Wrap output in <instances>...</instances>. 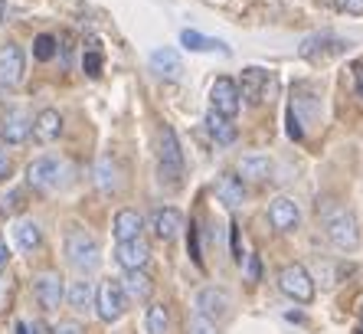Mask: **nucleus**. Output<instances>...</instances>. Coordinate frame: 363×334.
<instances>
[{
    "label": "nucleus",
    "mask_w": 363,
    "mask_h": 334,
    "mask_svg": "<svg viewBox=\"0 0 363 334\" xmlns=\"http://www.w3.org/2000/svg\"><path fill=\"white\" fill-rule=\"evenodd\" d=\"M56 50H60V40H56V36H50V33H40L33 40V56L40 59V63H50V59L56 56Z\"/></svg>",
    "instance_id": "obj_30"
},
{
    "label": "nucleus",
    "mask_w": 363,
    "mask_h": 334,
    "mask_svg": "<svg viewBox=\"0 0 363 334\" xmlns=\"http://www.w3.org/2000/svg\"><path fill=\"white\" fill-rule=\"evenodd\" d=\"M26 210V190L23 187H10L7 193H0V217H17Z\"/></svg>",
    "instance_id": "obj_28"
},
{
    "label": "nucleus",
    "mask_w": 363,
    "mask_h": 334,
    "mask_svg": "<svg viewBox=\"0 0 363 334\" xmlns=\"http://www.w3.org/2000/svg\"><path fill=\"white\" fill-rule=\"evenodd\" d=\"M354 85H357V99L363 102V66H360V63L354 66Z\"/></svg>",
    "instance_id": "obj_36"
},
{
    "label": "nucleus",
    "mask_w": 363,
    "mask_h": 334,
    "mask_svg": "<svg viewBox=\"0 0 363 334\" xmlns=\"http://www.w3.org/2000/svg\"><path fill=\"white\" fill-rule=\"evenodd\" d=\"M82 69H85V75H92V79H95V75H101V53H85V56H82Z\"/></svg>",
    "instance_id": "obj_31"
},
{
    "label": "nucleus",
    "mask_w": 363,
    "mask_h": 334,
    "mask_svg": "<svg viewBox=\"0 0 363 334\" xmlns=\"http://www.w3.org/2000/svg\"><path fill=\"white\" fill-rule=\"evenodd\" d=\"M151 233L157 236L161 242H170V239H177L180 236V230H184V213L180 210H174V207H157L151 213Z\"/></svg>",
    "instance_id": "obj_10"
},
{
    "label": "nucleus",
    "mask_w": 363,
    "mask_h": 334,
    "mask_svg": "<svg viewBox=\"0 0 363 334\" xmlns=\"http://www.w3.org/2000/svg\"><path fill=\"white\" fill-rule=\"evenodd\" d=\"M190 256H194L196 266L203 262V256H200V239H196V226H194V223H190Z\"/></svg>",
    "instance_id": "obj_35"
},
{
    "label": "nucleus",
    "mask_w": 363,
    "mask_h": 334,
    "mask_svg": "<svg viewBox=\"0 0 363 334\" xmlns=\"http://www.w3.org/2000/svg\"><path fill=\"white\" fill-rule=\"evenodd\" d=\"M324 233H328V239L344 252H354L357 246H360V226H357L354 213H347V210L324 213Z\"/></svg>",
    "instance_id": "obj_3"
},
{
    "label": "nucleus",
    "mask_w": 363,
    "mask_h": 334,
    "mask_svg": "<svg viewBox=\"0 0 363 334\" xmlns=\"http://www.w3.org/2000/svg\"><path fill=\"white\" fill-rule=\"evenodd\" d=\"M60 134H62V115L56 109H43L40 115L33 118V138L36 141L50 144V141H56Z\"/></svg>",
    "instance_id": "obj_18"
},
{
    "label": "nucleus",
    "mask_w": 363,
    "mask_h": 334,
    "mask_svg": "<svg viewBox=\"0 0 363 334\" xmlns=\"http://www.w3.org/2000/svg\"><path fill=\"white\" fill-rule=\"evenodd\" d=\"M10 177V158H7V151L0 148V181H7Z\"/></svg>",
    "instance_id": "obj_37"
},
{
    "label": "nucleus",
    "mask_w": 363,
    "mask_h": 334,
    "mask_svg": "<svg viewBox=\"0 0 363 334\" xmlns=\"http://www.w3.org/2000/svg\"><path fill=\"white\" fill-rule=\"evenodd\" d=\"M334 7L350 17H363V0H334Z\"/></svg>",
    "instance_id": "obj_33"
},
{
    "label": "nucleus",
    "mask_w": 363,
    "mask_h": 334,
    "mask_svg": "<svg viewBox=\"0 0 363 334\" xmlns=\"http://www.w3.org/2000/svg\"><path fill=\"white\" fill-rule=\"evenodd\" d=\"M17 334H30V325H17Z\"/></svg>",
    "instance_id": "obj_42"
},
{
    "label": "nucleus",
    "mask_w": 363,
    "mask_h": 334,
    "mask_svg": "<svg viewBox=\"0 0 363 334\" xmlns=\"http://www.w3.org/2000/svg\"><path fill=\"white\" fill-rule=\"evenodd\" d=\"M265 89H269V72H265V69H259V66L242 69V75H239V92H242V99L249 102V105L265 102Z\"/></svg>",
    "instance_id": "obj_14"
},
{
    "label": "nucleus",
    "mask_w": 363,
    "mask_h": 334,
    "mask_svg": "<svg viewBox=\"0 0 363 334\" xmlns=\"http://www.w3.org/2000/svg\"><path fill=\"white\" fill-rule=\"evenodd\" d=\"M272 174V161L262 154H249V158L239 161V177L242 181H252V184H265Z\"/></svg>",
    "instance_id": "obj_22"
},
{
    "label": "nucleus",
    "mask_w": 363,
    "mask_h": 334,
    "mask_svg": "<svg viewBox=\"0 0 363 334\" xmlns=\"http://www.w3.org/2000/svg\"><path fill=\"white\" fill-rule=\"evenodd\" d=\"M157 174H161V184L167 181L170 187H180V177H184V154H180L174 128L167 125L157 131Z\"/></svg>",
    "instance_id": "obj_2"
},
{
    "label": "nucleus",
    "mask_w": 363,
    "mask_h": 334,
    "mask_svg": "<svg viewBox=\"0 0 363 334\" xmlns=\"http://www.w3.org/2000/svg\"><path fill=\"white\" fill-rule=\"evenodd\" d=\"M66 298H69V305H72L76 311L95 308V285L85 282V279H79V282H72L66 289Z\"/></svg>",
    "instance_id": "obj_25"
},
{
    "label": "nucleus",
    "mask_w": 363,
    "mask_h": 334,
    "mask_svg": "<svg viewBox=\"0 0 363 334\" xmlns=\"http://www.w3.org/2000/svg\"><path fill=\"white\" fill-rule=\"evenodd\" d=\"M190 334H216V321H210V318L196 315L194 321H190Z\"/></svg>",
    "instance_id": "obj_32"
},
{
    "label": "nucleus",
    "mask_w": 363,
    "mask_h": 334,
    "mask_svg": "<svg viewBox=\"0 0 363 334\" xmlns=\"http://www.w3.org/2000/svg\"><path fill=\"white\" fill-rule=\"evenodd\" d=\"M347 43L344 40H330V36H311V40L301 43V56L311 59V63H321V59L328 56H337V53H344Z\"/></svg>",
    "instance_id": "obj_17"
},
{
    "label": "nucleus",
    "mask_w": 363,
    "mask_h": 334,
    "mask_svg": "<svg viewBox=\"0 0 363 334\" xmlns=\"http://www.w3.org/2000/svg\"><path fill=\"white\" fill-rule=\"evenodd\" d=\"M144 325H147V334H167L170 331V315L164 305H151L147 315H144Z\"/></svg>",
    "instance_id": "obj_29"
},
{
    "label": "nucleus",
    "mask_w": 363,
    "mask_h": 334,
    "mask_svg": "<svg viewBox=\"0 0 363 334\" xmlns=\"http://www.w3.org/2000/svg\"><path fill=\"white\" fill-rule=\"evenodd\" d=\"M151 72H157L161 79H180V72H184V63H180L177 50H170V46H164V50H154L151 53Z\"/></svg>",
    "instance_id": "obj_19"
},
{
    "label": "nucleus",
    "mask_w": 363,
    "mask_h": 334,
    "mask_svg": "<svg viewBox=\"0 0 363 334\" xmlns=\"http://www.w3.org/2000/svg\"><path fill=\"white\" fill-rule=\"evenodd\" d=\"M151 259V246L138 236V239H128V242H118L115 246V262H118L125 272H135V269H144Z\"/></svg>",
    "instance_id": "obj_11"
},
{
    "label": "nucleus",
    "mask_w": 363,
    "mask_h": 334,
    "mask_svg": "<svg viewBox=\"0 0 363 334\" xmlns=\"http://www.w3.org/2000/svg\"><path fill=\"white\" fill-rule=\"evenodd\" d=\"M95 184H99L101 193H115L118 190V167H115V161L111 158H99V164H95Z\"/></svg>",
    "instance_id": "obj_26"
},
{
    "label": "nucleus",
    "mask_w": 363,
    "mask_h": 334,
    "mask_svg": "<svg viewBox=\"0 0 363 334\" xmlns=\"http://www.w3.org/2000/svg\"><path fill=\"white\" fill-rule=\"evenodd\" d=\"M33 295L43 311H56L66 298V282H62L60 272H40L33 282Z\"/></svg>",
    "instance_id": "obj_8"
},
{
    "label": "nucleus",
    "mask_w": 363,
    "mask_h": 334,
    "mask_svg": "<svg viewBox=\"0 0 363 334\" xmlns=\"http://www.w3.org/2000/svg\"><path fill=\"white\" fill-rule=\"evenodd\" d=\"M7 259H10V249H7V242L0 239V269L7 266Z\"/></svg>",
    "instance_id": "obj_40"
},
{
    "label": "nucleus",
    "mask_w": 363,
    "mask_h": 334,
    "mask_svg": "<svg viewBox=\"0 0 363 334\" xmlns=\"http://www.w3.org/2000/svg\"><path fill=\"white\" fill-rule=\"evenodd\" d=\"M121 285H125V295L131 301H147L154 295V279L144 272V269H135V272H125V279H121Z\"/></svg>",
    "instance_id": "obj_20"
},
{
    "label": "nucleus",
    "mask_w": 363,
    "mask_h": 334,
    "mask_svg": "<svg viewBox=\"0 0 363 334\" xmlns=\"http://www.w3.org/2000/svg\"><path fill=\"white\" fill-rule=\"evenodd\" d=\"M210 102H213V109L223 112V115H236L239 105H242V92H239V82L236 79H229V75H220L216 82H213L210 89Z\"/></svg>",
    "instance_id": "obj_9"
},
{
    "label": "nucleus",
    "mask_w": 363,
    "mask_h": 334,
    "mask_svg": "<svg viewBox=\"0 0 363 334\" xmlns=\"http://www.w3.org/2000/svg\"><path fill=\"white\" fill-rule=\"evenodd\" d=\"M60 177H62V164L56 158H36L26 164V184L40 193L56 190V187H60Z\"/></svg>",
    "instance_id": "obj_6"
},
{
    "label": "nucleus",
    "mask_w": 363,
    "mask_h": 334,
    "mask_svg": "<svg viewBox=\"0 0 363 334\" xmlns=\"http://www.w3.org/2000/svg\"><path fill=\"white\" fill-rule=\"evenodd\" d=\"M229 230H233V252H236V259H242V249H239V226L233 223Z\"/></svg>",
    "instance_id": "obj_39"
},
{
    "label": "nucleus",
    "mask_w": 363,
    "mask_h": 334,
    "mask_svg": "<svg viewBox=\"0 0 363 334\" xmlns=\"http://www.w3.org/2000/svg\"><path fill=\"white\" fill-rule=\"evenodd\" d=\"M298 220H301V210L291 197H279V200L269 203V223L272 230H279V233H288V230H295Z\"/></svg>",
    "instance_id": "obj_13"
},
{
    "label": "nucleus",
    "mask_w": 363,
    "mask_h": 334,
    "mask_svg": "<svg viewBox=\"0 0 363 334\" xmlns=\"http://www.w3.org/2000/svg\"><path fill=\"white\" fill-rule=\"evenodd\" d=\"M66 259H69V266L79 269V272H92V269H99V262H101L99 239H95L89 230H82V226H69V233H66Z\"/></svg>",
    "instance_id": "obj_1"
},
{
    "label": "nucleus",
    "mask_w": 363,
    "mask_h": 334,
    "mask_svg": "<svg viewBox=\"0 0 363 334\" xmlns=\"http://www.w3.org/2000/svg\"><path fill=\"white\" fill-rule=\"evenodd\" d=\"M180 43H184L186 50H194V53H210V50L229 53V46H226V43H220V40H210V36L196 33V30H184V33H180Z\"/></svg>",
    "instance_id": "obj_27"
},
{
    "label": "nucleus",
    "mask_w": 363,
    "mask_h": 334,
    "mask_svg": "<svg viewBox=\"0 0 363 334\" xmlns=\"http://www.w3.org/2000/svg\"><path fill=\"white\" fill-rule=\"evenodd\" d=\"M4 20H7V0H0V26H4Z\"/></svg>",
    "instance_id": "obj_41"
},
{
    "label": "nucleus",
    "mask_w": 363,
    "mask_h": 334,
    "mask_svg": "<svg viewBox=\"0 0 363 334\" xmlns=\"http://www.w3.org/2000/svg\"><path fill=\"white\" fill-rule=\"evenodd\" d=\"M30 134H33V122H30L23 112H7V115H4V122H0V138L7 144H23Z\"/></svg>",
    "instance_id": "obj_15"
},
{
    "label": "nucleus",
    "mask_w": 363,
    "mask_h": 334,
    "mask_svg": "<svg viewBox=\"0 0 363 334\" xmlns=\"http://www.w3.org/2000/svg\"><path fill=\"white\" fill-rule=\"evenodd\" d=\"M125 305H128V295H125V285L115 282V279H105V282L95 285V311H99L101 321H118L125 315Z\"/></svg>",
    "instance_id": "obj_5"
},
{
    "label": "nucleus",
    "mask_w": 363,
    "mask_h": 334,
    "mask_svg": "<svg viewBox=\"0 0 363 334\" xmlns=\"http://www.w3.org/2000/svg\"><path fill=\"white\" fill-rule=\"evenodd\" d=\"M26 72V56L17 43L0 46V89H17Z\"/></svg>",
    "instance_id": "obj_7"
},
{
    "label": "nucleus",
    "mask_w": 363,
    "mask_h": 334,
    "mask_svg": "<svg viewBox=\"0 0 363 334\" xmlns=\"http://www.w3.org/2000/svg\"><path fill=\"white\" fill-rule=\"evenodd\" d=\"M216 197H220L226 207H242L245 203V187H242V177L236 174H223L216 181Z\"/></svg>",
    "instance_id": "obj_21"
},
{
    "label": "nucleus",
    "mask_w": 363,
    "mask_h": 334,
    "mask_svg": "<svg viewBox=\"0 0 363 334\" xmlns=\"http://www.w3.org/2000/svg\"><path fill=\"white\" fill-rule=\"evenodd\" d=\"M52 334H85V328L79 321H60V325L52 328Z\"/></svg>",
    "instance_id": "obj_34"
},
{
    "label": "nucleus",
    "mask_w": 363,
    "mask_h": 334,
    "mask_svg": "<svg viewBox=\"0 0 363 334\" xmlns=\"http://www.w3.org/2000/svg\"><path fill=\"white\" fill-rule=\"evenodd\" d=\"M13 242H17V249H23V252L40 249V242H43L40 223H33V220H20V223L13 226Z\"/></svg>",
    "instance_id": "obj_24"
},
{
    "label": "nucleus",
    "mask_w": 363,
    "mask_h": 334,
    "mask_svg": "<svg viewBox=\"0 0 363 334\" xmlns=\"http://www.w3.org/2000/svg\"><path fill=\"white\" fill-rule=\"evenodd\" d=\"M144 230V217L138 213V210L125 207L115 213V226H111V233H115V239L118 242H128V239H138Z\"/></svg>",
    "instance_id": "obj_16"
},
{
    "label": "nucleus",
    "mask_w": 363,
    "mask_h": 334,
    "mask_svg": "<svg viewBox=\"0 0 363 334\" xmlns=\"http://www.w3.org/2000/svg\"><path fill=\"white\" fill-rule=\"evenodd\" d=\"M279 289L288 295L291 301H298V305H311L314 301V279L311 272L304 266H298V262H291V266H285L279 272Z\"/></svg>",
    "instance_id": "obj_4"
},
{
    "label": "nucleus",
    "mask_w": 363,
    "mask_h": 334,
    "mask_svg": "<svg viewBox=\"0 0 363 334\" xmlns=\"http://www.w3.org/2000/svg\"><path fill=\"white\" fill-rule=\"evenodd\" d=\"M196 315L210 318V321H220V318L229 315V295L223 292V289H216V285H206V289H200V295H196Z\"/></svg>",
    "instance_id": "obj_12"
},
{
    "label": "nucleus",
    "mask_w": 363,
    "mask_h": 334,
    "mask_svg": "<svg viewBox=\"0 0 363 334\" xmlns=\"http://www.w3.org/2000/svg\"><path fill=\"white\" fill-rule=\"evenodd\" d=\"M206 128H210L213 141L216 144H233L236 141V125H233V118L223 115V112L210 109V115H206Z\"/></svg>",
    "instance_id": "obj_23"
},
{
    "label": "nucleus",
    "mask_w": 363,
    "mask_h": 334,
    "mask_svg": "<svg viewBox=\"0 0 363 334\" xmlns=\"http://www.w3.org/2000/svg\"><path fill=\"white\" fill-rule=\"evenodd\" d=\"M249 282H259V259L249 256Z\"/></svg>",
    "instance_id": "obj_38"
},
{
    "label": "nucleus",
    "mask_w": 363,
    "mask_h": 334,
    "mask_svg": "<svg viewBox=\"0 0 363 334\" xmlns=\"http://www.w3.org/2000/svg\"><path fill=\"white\" fill-rule=\"evenodd\" d=\"M360 321H363V308H360Z\"/></svg>",
    "instance_id": "obj_43"
}]
</instances>
